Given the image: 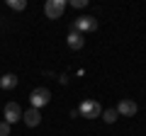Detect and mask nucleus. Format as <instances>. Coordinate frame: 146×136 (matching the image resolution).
Listing matches in <instances>:
<instances>
[{
	"mask_svg": "<svg viewBox=\"0 0 146 136\" xmlns=\"http://www.w3.org/2000/svg\"><path fill=\"white\" fill-rule=\"evenodd\" d=\"M78 114L85 117V119H98L100 114H102V107H100L98 100H83L78 107Z\"/></svg>",
	"mask_w": 146,
	"mask_h": 136,
	"instance_id": "obj_1",
	"label": "nucleus"
},
{
	"mask_svg": "<svg viewBox=\"0 0 146 136\" xmlns=\"http://www.w3.org/2000/svg\"><path fill=\"white\" fill-rule=\"evenodd\" d=\"M63 12H66V0H46L44 3V15L49 20H58V17H63Z\"/></svg>",
	"mask_w": 146,
	"mask_h": 136,
	"instance_id": "obj_2",
	"label": "nucleus"
},
{
	"mask_svg": "<svg viewBox=\"0 0 146 136\" xmlns=\"http://www.w3.org/2000/svg\"><path fill=\"white\" fill-rule=\"evenodd\" d=\"M49 100H51V92H49L46 88H34L29 95V102L34 110H42L44 105H49Z\"/></svg>",
	"mask_w": 146,
	"mask_h": 136,
	"instance_id": "obj_3",
	"label": "nucleus"
},
{
	"mask_svg": "<svg viewBox=\"0 0 146 136\" xmlns=\"http://www.w3.org/2000/svg\"><path fill=\"white\" fill-rule=\"evenodd\" d=\"M98 29V20L90 15H83L78 20L73 22V32H78V34H85V32H95Z\"/></svg>",
	"mask_w": 146,
	"mask_h": 136,
	"instance_id": "obj_4",
	"label": "nucleus"
},
{
	"mask_svg": "<svg viewBox=\"0 0 146 136\" xmlns=\"http://www.w3.org/2000/svg\"><path fill=\"white\" fill-rule=\"evenodd\" d=\"M3 114H5V121H7V124L22 121V107L17 105V102H7L5 110H3Z\"/></svg>",
	"mask_w": 146,
	"mask_h": 136,
	"instance_id": "obj_5",
	"label": "nucleus"
},
{
	"mask_svg": "<svg viewBox=\"0 0 146 136\" xmlns=\"http://www.w3.org/2000/svg\"><path fill=\"white\" fill-rule=\"evenodd\" d=\"M136 110H139V105H136L134 100H122L119 105H117V114L119 117H134Z\"/></svg>",
	"mask_w": 146,
	"mask_h": 136,
	"instance_id": "obj_6",
	"label": "nucleus"
},
{
	"mask_svg": "<svg viewBox=\"0 0 146 136\" xmlns=\"http://www.w3.org/2000/svg\"><path fill=\"white\" fill-rule=\"evenodd\" d=\"M22 121H25L27 126H39L42 124V112L34 110V107H29L27 112H22Z\"/></svg>",
	"mask_w": 146,
	"mask_h": 136,
	"instance_id": "obj_7",
	"label": "nucleus"
},
{
	"mask_svg": "<svg viewBox=\"0 0 146 136\" xmlns=\"http://www.w3.org/2000/svg\"><path fill=\"white\" fill-rule=\"evenodd\" d=\"M66 42H68V46H71L73 51H78V49H83L85 39H83V34H78V32H73V29H71V34L66 37Z\"/></svg>",
	"mask_w": 146,
	"mask_h": 136,
	"instance_id": "obj_8",
	"label": "nucleus"
},
{
	"mask_svg": "<svg viewBox=\"0 0 146 136\" xmlns=\"http://www.w3.org/2000/svg\"><path fill=\"white\" fill-rule=\"evenodd\" d=\"M0 88H3V90L17 88V75H15V73H5L3 78H0Z\"/></svg>",
	"mask_w": 146,
	"mask_h": 136,
	"instance_id": "obj_9",
	"label": "nucleus"
},
{
	"mask_svg": "<svg viewBox=\"0 0 146 136\" xmlns=\"http://www.w3.org/2000/svg\"><path fill=\"white\" fill-rule=\"evenodd\" d=\"M100 117H102V119L107 121V124H115V121L119 119V114H117V110H105V112H102Z\"/></svg>",
	"mask_w": 146,
	"mask_h": 136,
	"instance_id": "obj_10",
	"label": "nucleus"
},
{
	"mask_svg": "<svg viewBox=\"0 0 146 136\" xmlns=\"http://www.w3.org/2000/svg\"><path fill=\"white\" fill-rule=\"evenodd\" d=\"M7 7L20 12V10H25V7H27V3H25V0H7Z\"/></svg>",
	"mask_w": 146,
	"mask_h": 136,
	"instance_id": "obj_11",
	"label": "nucleus"
},
{
	"mask_svg": "<svg viewBox=\"0 0 146 136\" xmlns=\"http://www.w3.org/2000/svg\"><path fill=\"white\" fill-rule=\"evenodd\" d=\"M0 136H10V124L7 121H0Z\"/></svg>",
	"mask_w": 146,
	"mask_h": 136,
	"instance_id": "obj_12",
	"label": "nucleus"
},
{
	"mask_svg": "<svg viewBox=\"0 0 146 136\" xmlns=\"http://www.w3.org/2000/svg\"><path fill=\"white\" fill-rule=\"evenodd\" d=\"M71 5L80 10V7H85V5H88V0H71Z\"/></svg>",
	"mask_w": 146,
	"mask_h": 136,
	"instance_id": "obj_13",
	"label": "nucleus"
}]
</instances>
